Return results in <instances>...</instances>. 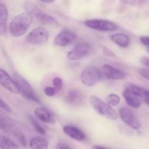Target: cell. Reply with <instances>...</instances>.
I'll list each match as a JSON object with an SVG mask.
<instances>
[{"mask_svg":"<svg viewBox=\"0 0 149 149\" xmlns=\"http://www.w3.org/2000/svg\"><path fill=\"white\" fill-rule=\"evenodd\" d=\"M33 15L28 12L17 15L10 22V33L13 37L18 38L28 31L33 22Z\"/></svg>","mask_w":149,"mask_h":149,"instance_id":"obj_1","label":"cell"},{"mask_svg":"<svg viewBox=\"0 0 149 149\" xmlns=\"http://www.w3.org/2000/svg\"><path fill=\"white\" fill-rule=\"evenodd\" d=\"M0 130L14 137L23 147L26 146V141L24 135L18 129L15 122L7 116L0 115Z\"/></svg>","mask_w":149,"mask_h":149,"instance_id":"obj_2","label":"cell"},{"mask_svg":"<svg viewBox=\"0 0 149 149\" xmlns=\"http://www.w3.org/2000/svg\"><path fill=\"white\" fill-rule=\"evenodd\" d=\"M89 100L93 109L100 116L110 120H116L118 119L116 111L112 109V106H110L108 103L104 102L102 99L95 95H91Z\"/></svg>","mask_w":149,"mask_h":149,"instance_id":"obj_3","label":"cell"},{"mask_svg":"<svg viewBox=\"0 0 149 149\" xmlns=\"http://www.w3.org/2000/svg\"><path fill=\"white\" fill-rule=\"evenodd\" d=\"M13 79L15 80V81L17 84L20 93L23 97L34 102V103H38V104L41 103L40 100L37 96V95L35 94L32 86L28 82L27 80L25 79L22 76H20L18 73H15L13 74Z\"/></svg>","mask_w":149,"mask_h":149,"instance_id":"obj_4","label":"cell"},{"mask_svg":"<svg viewBox=\"0 0 149 149\" xmlns=\"http://www.w3.org/2000/svg\"><path fill=\"white\" fill-rule=\"evenodd\" d=\"M102 71L93 65H89L82 71L80 74V80L84 85L93 87L102 80Z\"/></svg>","mask_w":149,"mask_h":149,"instance_id":"obj_5","label":"cell"},{"mask_svg":"<svg viewBox=\"0 0 149 149\" xmlns=\"http://www.w3.org/2000/svg\"><path fill=\"white\" fill-rule=\"evenodd\" d=\"M49 32L45 28L37 27L32 29L26 37V42L32 45H42L48 42Z\"/></svg>","mask_w":149,"mask_h":149,"instance_id":"obj_6","label":"cell"},{"mask_svg":"<svg viewBox=\"0 0 149 149\" xmlns=\"http://www.w3.org/2000/svg\"><path fill=\"white\" fill-rule=\"evenodd\" d=\"M85 26L99 31H115L118 29V25L113 22L103 19H92L84 22Z\"/></svg>","mask_w":149,"mask_h":149,"instance_id":"obj_7","label":"cell"},{"mask_svg":"<svg viewBox=\"0 0 149 149\" xmlns=\"http://www.w3.org/2000/svg\"><path fill=\"white\" fill-rule=\"evenodd\" d=\"M118 115L124 123L134 130H139L141 127V122L136 116L134 112L127 107H122L118 111Z\"/></svg>","mask_w":149,"mask_h":149,"instance_id":"obj_8","label":"cell"},{"mask_svg":"<svg viewBox=\"0 0 149 149\" xmlns=\"http://www.w3.org/2000/svg\"><path fill=\"white\" fill-rule=\"evenodd\" d=\"M91 45L87 42H81L73 47L67 54V58L70 61H79L83 59L89 53Z\"/></svg>","mask_w":149,"mask_h":149,"instance_id":"obj_9","label":"cell"},{"mask_svg":"<svg viewBox=\"0 0 149 149\" xmlns=\"http://www.w3.org/2000/svg\"><path fill=\"white\" fill-rule=\"evenodd\" d=\"M26 12L29 13L33 15V17H36L40 23L43 24L52 25V26H56L58 24V21L50 15L43 13L42 10H39L35 7H29L26 8Z\"/></svg>","mask_w":149,"mask_h":149,"instance_id":"obj_10","label":"cell"},{"mask_svg":"<svg viewBox=\"0 0 149 149\" xmlns=\"http://www.w3.org/2000/svg\"><path fill=\"white\" fill-rule=\"evenodd\" d=\"M0 85L13 94H20L19 88L15 80L2 68H0Z\"/></svg>","mask_w":149,"mask_h":149,"instance_id":"obj_11","label":"cell"},{"mask_svg":"<svg viewBox=\"0 0 149 149\" xmlns=\"http://www.w3.org/2000/svg\"><path fill=\"white\" fill-rule=\"evenodd\" d=\"M102 74L104 78L109 80H121L126 78L127 73L112 65L105 64L102 67Z\"/></svg>","mask_w":149,"mask_h":149,"instance_id":"obj_12","label":"cell"},{"mask_svg":"<svg viewBox=\"0 0 149 149\" xmlns=\"http://www.w3.org/2000/svg\"><path fill=\"white\" fill-rule=\"evenodd\" d=\"M76 36L74 33L67 29H64L53 39V44L58 47H66L71 45L75 39Z\"/></svg>","mask_w":149,"mask_h":149,"instance_id":"obj_13","label":"cell"},{"mask_svg":"<svg viewBox=\"0 0 149 149\" xmlns=\"http://www.w3.org/2000/svg\"><path fill=\"white\" fill-rule=\"evenodd\" d=\"M64 134L77 141H83L86 139V135L81 130L72 125H66L63 127Z\"/></svg>","mask_w":149,"mask_h":149,"instance_id":"obj_14","label":"cell"},{"mask_svg":"<svg viewBox=\"0 0 149 149\" xmlns=\"http://www.w3.org/2000/svg\"><path fill=\"white\" fill-rule=\"evenodd\" d=\"M34 115L39 121L44 123L54 125L56 123L54 116L48 109L44 107H37L34 111Z\"/></svg>","mask_w":149,"mask_h":149,"instance_id":"obj_15","label":"cell"},{"mask_svg":"<svg viewBox=\"0 0 149 149\" xmlns=\"http://www.w3.org/2000/svg\"><path fill=\"white\" fill-rule=\"evenodd\" d=\"M66 100L67 103L72 106L80 105L83 101V95L81 91L77 89H71L68 91L67 95L66 97Z\"/></svg>","mask_w":149,"mask_h":149,"instance_id":"obj_16","label":"cell"},{"mask_svg":"<svg viewBox=\"0 0 149 149\" xmlns=\"http://www.w3.org/2000/svg\"><path fill=\"white\" fill-rule=\"evenodd\" d=\"M8 10L3 3H0V36H4L7 31Z\"/></svg>","mask_w":149,"mask_h":149,"instance_id":"obj_17","label":"cell"},{"mask_svg":"<svg viewBox=\"0 0 149 149\" xmlns=\"http://www.w3.org/2000/svg\"><path fill=\"white\" fill-rule=\"evenodd\" d=\"M123 97H124L127 104L131 108L138 109L141 106V98L131 94V93H129L127 90H124V93H123Z\"/></svg>","mask_w":149,"mask_h":149,"instance_id":"obj_18","label":"cell"},{"mask_svg":"<svg viewBox=\"0 0 149 149\" xmlns=\"http://www.w3.org/2000/svg\"><path fill=\"white\" fill-rule=\"evenodd\" d=\"M110 39L120 47H127L130 44L129 37L125 33H114L110 36Z\"/></svg>","mask_w":149,"mask_h":149,"instance_id":"obj_19","label":"cell"},{"mask_svg":"<svg viewBox=\"0 0 149 149\" xmlns=\"http://www.w3.org/2000/svg\"><path fill=\"white\" fill-rule=\"evenodd\" d=\"M29 146L31 149H48L49 143L42 137L36 136L30 140Z\"/></svg>","mask_w":149,"mask_h":149,"instance_id":"obj_20","label":"cell"},{"mask_svg":"<svg viewBox=\"0 0 149 149\" xmlns=\"http://www.w3.org/2000/svg\"><path fill=\"white\" fill-rule=\"evenodd\" d=\"M125 90L128 91L129 93H131V94L137 96L140 98H143L145 96V93L146 90H145L143 87H140L138 85L132 84V83H127L124 86Z\"/></svg>","mask_w":149,"mask_h":149,"instance_id":"obj_21","label":"cell"},{"mask_svg":"<svg viewBox=\"0 0 149 149\" xmlns=\"http://www.w3.org/2000/svg\"><path fill=\"white\" fill-rule=\"evenodd\" d=\"M0 148L1 149H19L17 143L7 137L0 135Z\"/></svg>","mask_w":149,"mask_h":149,"instance_id":"obj_22","label":"cell"},{"mask_svg":"<svg viewBox=\"0 0 149 149\" xmlns=\"http://www.w3.org/2000/svg\"><path fill=\"white\" fill-rule=\"evenodd\" d=\"M29 120H30L31 123H32V126H33V127L34 128V130L38 132V133L40 134V135H44L46 134V131H45V130L44 129L43 127H42L40 125H39V122H38L37 121L34 119V117L33 116H32L31 114H29Z\"/></svg>","mask_w":149,"mask_h":149,"instance_id":"obj_23","label":"cell"},{"mask_svg":"<svg viewBox=\"0 0 149 149\" xmlns=\"http://www.w3.org/2000/svg\"><path fill=\"white\" fill-rule=\"evenodd\" d=\"M107 103L112 106H117L120 103V101H121V97H120L119 95L116 94H110L107 96Z\"/></svg>","mask_w":149,"mask_h":149,"instance_id":"obj_24","label":"cell"},{"mask_svg":"<svg viewBox=\"0 0 149 149\" xmlns=\"http://www.w3.org/2000/svg\"><path fill=\"white\" fill-rule=\"evenodd\" d=\"M52 84L53 87H55L57 92H59L60 90H62L63 88V81L60 77H54L53 79Z\"/></svg>","mask_w":149,"mask_h":149,"instance_id":"obj_25","label":"cell"},{"mask_svg":"<svg viewBox=\"0 0 149 149\" xmlns=\"http://www.w3.org/2000/svg\"><path fill=\"white\" fill-rule=\"evenodd\" d=\"M58 92H57V90H56V88L54 87L48 86V87H46L44 89V93L47 96H48V97H53Z\"/></svg>","mask_w":149,"mask_h":149,"instance_id":"obj_26","label":"cell"},{"mask_svg":"<svg viewBox=\"0 0 149 149\" xmlns=\"http://www.w3.org/2000/svg\"><path fill=\"white\" fill-rule=\"evenodd\" d=\"M139 74L142 77H143L145 79L148 80L149 81V68H142L139 69Z\"/></svg>","mask_w":149,"mask_h":149,"instance_id":"obj_27","label":"cell"},{"mask_svg":"<svg viewBox=\"0 0 149 149\" xmlns=\"http://www.w3.org/2000/svg\"><path fill=\"white\" fill-rule=\"evenodd\" d=\"M121 3L130 7H135L137 5V0H119Z\"/></svg>","mask_w":149,"mask_h":149,"instance_id":"obj_28","label":"cell"},{"mask_svg":"<svg viewBox=\"0 0 149 149\" xmlns=\"http://www.w3.org/2000/svg\"><path fill=\"white\" fill-rule=\"evenodd\" d=\"M56 149H74L71 146L67 144V143L64 142H59L56 145Z\"/></svg>","mask_w":149,"mask_h":149,"instance_id":"obj_29","label":"cell"},{"mask_svg":"<svg viewBox=\"0 0 149 149\" xmlns=\"http://www.w3.org/2000/svg\"><path fill=\"white\" fill-rule=\"evenodd\" d=\"M102 52H103V53L108 57H112V58L115 57V52H113L112 50H110V49H108V48L107 47L102 48Z\"/></svg>","mask_w":149,"mask_h":149,"instance_id":"obj_30","label":"cell"},{"mask_svg":"<svg viewBox=\"0 0 149 149\" xmlns=\"http://www.w3.org/2000/svg\"><path fill=\"white\" fill-rule=\"evenodd\" d=\"M140 42L145 46L149 47V36H140Z\"/></svg>","mask_w":149,"mask_h":149,"instance_id":"obj_31","label":"cell"},{"mask_svg":"<svg viewBox=\"0 0 149 149\" xmlns=\"http://www.w3.org/2000/svg\"><path fill=\"white\" fill-rule=\"evenodd\" d=\"M140 61H141L143 65H145L146 67L149 68V58H147V57H143V58L140 59Z\"/></svg>","mask_w":149,"mask_h":149,"instance_id":"obj_32","label":"cell"},{"mask_svg":"<svg viewBox=\"0 0 149 149\" xmlns=\"http://www.w3.org/2000/svg\"><path fill=\"white\" fill-rule=\"evenodd\" d=\"M143 99H144L146 104L149 106V91L148 90H146L145 91V96L144 97H143Z\"/></svg>","mask_w":149,"mask_h":149,"instance_id":"obj_33","label":"cell"},{"mask_svg":"<svg viewBox=\"0 0 149 149\" xmlns=\"http://www.w3.org/2000/svg\"><path fill=\"white\" fill-rule=\"evenodd\" d=\"M38 1L42 3H45V4H51V3L54 2L56 0H38Z\"/></svg>","mask_w":149,"mask_h":149,"instance_id":"obj_34","label":"cell"},{"mask_svg":"<svg viewBox=\"0 0 149 149\" xmlns=\"http://www.w3.org/2000/svg\"><path fill=\"white\" fill-rule=\"evenodd\" d=\"M92 149H108V148L102 146L94 145V146H93V147H92Z\"/></svg>","mask_w":149,"mask_h":149,"instance_id":"obj_35","label":"cell"},{"mask_svg":"<svg viewBox=\"0 0 149 149\" xmlns=\"http://www.w3.org/2000/svg\"><path fill=\"white\" fill-rule=\"evenodd\" d=\"M148 50H149V49H148Z\"/></svg>","mask_w":149,"mask_h":149,"instance_id":"obj_36","label":"cell"}]
</instances>
